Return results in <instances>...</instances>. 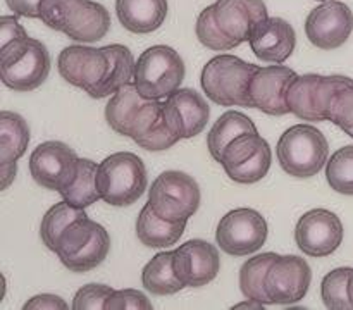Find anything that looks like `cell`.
Masks as SVG:
<instances>
[{
    "label": "cell",
    "instance_id": "cell-23",
    "mask_svg": "<svg viewBox=\"0 0 353 310\" xmlns=\"http://www.w3.org/2000/svg\"><path fill=\"white\" fill-rule=\"evenodd\" d=\"M116 12L124 30L147 34L159 30L168 17V0H116Z\"/></svg>",
    "mask_w": 353,
    "mask_h": 310
},
{
    "label": "cell",
    "instance_id": "cell-20",
    "mask_svg": "<svg viewBox=\"0 0 353 310\" xmlns=\"http://www.w3.org/2000/svg\"><path fill=\"white\" fill-rule=\"evenodd\" d=\"M168 126L181 140L193 138L205 130L210 117L207 100L193 88H179L162 103Z\"/></svg>",
    "mask_w": 353,
    "mask_h": 310
},
{
    "label": "cell",
    "instance_id": "cell-10",
    "mask_svg": "<svg viewBox=\"0 0 353 310\" xmlns=\"http://www.w3.org/2000/svg\"><path fill=\"white\" fill-rule=\"evenodd\" d=\"M200 186L190 174L165 171L148 188V203L159 217L169 223H188L200 207Z\"/></svg>",
    "mask_w": 353,
    "mask_h": 310
},
{
    "label": "cell",
    "instance_id": "cell-39",
    "mask_svg": "<svg viewBox=\"0 0 353 310\" xmlns=\"http://www.w3.org/2000/svg\"><path fill=\"white\" fill-rule=\"evenodd\" d=\"M24 310H68L69 305L57 295H50V293H41V295H34L33 298L28 300L23 305Z\"/></svg>",
    "mask_w": 353,
    "mask_h": 310
},
{
    "label": "cell",
    "instance_id": "cell-43",
    "mask_svg": "<svg viewBox=\"0 0 353 310\" xmlns=\"http://www.w3.org/2000/svg\"><path fill=\"white\" fill-rule=\"evenodd\" d=\"M348 295H350V302L353 305V272H352V278H350V285H348Z\"/></svg>",
    "mask_w": 353,
    "mask_h": 310
},
{
    "label": "cell",
    "instance_id": "cell-37",
    "mask_svg": "<svg viewBox=\"0 0 353 310\" xmlns=\"http://www.w3.org/2000/svg\"><path fill=\"white\" fill-rule=\"evenodd\" d=\"M105 310H152V302L138 289H114Z\"/></svg>",
    "mask_w": 353,
    "mask_h": 310
},
{
    "label": "cell",
    "instance_id": "cell-32",
    "mask_svg": "<svg viewBox=\"0 0 353 310\" xmlns=\"http://www.w3.org/2000/svg\"><path fill=\"white\" fill-rule=\"evenodd\" d=\"M352 267H336L324 276L321 282V298L331 310H352L353 305L348 295Z\"/></svg>",
    "mask_w": 353,
    "mask_h": 310
},
{
    "label": "cell",
    "instance_id": "cell-8",
    "mask_svg": "<svg viewBox=\"0 0 353 310\" xmlns=\"http://www.w3.org/2000/svg\"><path fill=\"white\" fill-rule=\"evenodd\" d=\"M185 76L181 55L168 45H154L138 57L133 83L145 99L161 100L181 88Z\"/></svg>",
    "mask_w": 353,
    "mask_h": 310
},
{
    "label": "cell",
    "instance_id": "cell-36",
    "mask_svg": "<svg viewBox=\"0 0 353 310\" xmlns=\"http://www.w3.org/2000/svg\"><path fill=\"white\" fill-rule=\"evenodd\" d=\"M330 121L353 138V83L336 95Z\"/></svg>",
    "mask_w": 353,
    "mask_h": 310
},
{
    "label": "cell",
    "instance_id": "cell-4",
    "mask_svg": "<svg viewBox=\"0 0 353 310\" xmlns=\"http://www.w3.org/2000/svg\"><path fill=\"white\" fill-rule=\"evenodd\" d=\"M257 69L236 55L221 54L203 65L200 83L207 99L217 105L250 107L248 85Z\"/></svg>",
    "mask_w": 353,
    "mask_h": 310
},
{
    "label": "cell",
    "instance_id": "cell-11",
    "mask_svg": "<svg viewBox=\"0 0 353 310\" xmlns=\"http://www.w3.org/2000/svg\"><path fill=\"white\" fill-rule=\"evenodd\" d=\"M219 164L231 181L254 185L264 179L271 169V145L259 133L240 134L224 148Z\"/></svg>",
    "mask_w": 353,
    "mask_h": 310
},
{
    "label": "cell",
    "instance_id": "cell-35",
    "mask_svg": "<svg viewBox=\"0 0 353 310\" xmlns=\"http://www.w3.org/2000/svg\"><path fill=\"white\" fill-rule=\"evenodd\" d=\"M114 289L107 285H86L76 291L74 298H72V309L74 310H97L103 309L105 310L107 300Z\"/></svg>",
    "mask_w": 353,
    "mask_h": 310
},
{
    "label": "cell",
    "instance_id": "cell-7",
    "mask_svg": "<svg viewBox=\"0 0 353 310\" xmlns=\"http://www.w3.org/2000/svg\"><path fill=\"white\" fill-rule=\"evenodd\" d=\"M2 83L14 92H33L50 74V54L40 40L23 37L0 48Z\"/></svg>",
    "mask_w": 353,
    "mask_h": 310
},
{
    "label": "cell",
    "instance_id": "cell-33",
    "mask_svg": "<svg viewBox=\"0 0 353 310\" xmlns=\"http://www.w3.org/2000/svg\"><path fill=\"white\" fill-rule=\"evenodd\" d=\"M326 179L334 192L353 196V145L341 147L327 158Z\"/></svg>",
    "mask_w": 353,
    "mask_h": 310
},
{
    "label": "cell",
    "instance_id": "cell-1",
    "mask_svg": "<svg viewBox=\"0 0 353 310\" xmlns=\"http://www.w3.org/2000/svg\"><path fill=\"white\" fill-rule=\"evenodd\" d=\"M162 103L161 100L145 99L134 83H128L110 96L105 105V121L110 130L130 136L145 150H168L181 138L165 123Z\"/></svg>",
    "mask_w": 353,
    "mask_h": 310
},
{
    "label": "cell",
    "instance_id": "cell-34",
    "mask_svg": "<svg viewBox=\"0 0 353 310\" xmlns=\"http://www.w3.org/2000/svg\"><path fill=\"white\" fill-rule=\"evenodd\" d=\"M195 33L200 43L214 52L231 50V48L238 47L236 41L231 40V38L224 33L223 28L217 24L216 14H214V3L212 6L205 7V9L200 12L195 24Z\"/></svg>",
    "mask_w": 353,
    "mask_h": 310
},
{
    "label": "cell",
    "instance_id": "cell-44",
    "mask_svg": "<svg viewBox=\"0 0 353 310\" xmlns=\"http://www.w3.org/2000/svg\"><path fill=\"white\" fill-rule=\"evenodd\" d=\"M319 2H330V0H319Z\"/></svg>",
    "mask_w": 353,
    "mask_h": 310
},
{
    "label": "cell",
    "instance_id": "cell-13",
    "mask_svg": "<svg viewBox=\"0 0 353 310\" xmlns=\"http://www.w3.org/2000/svg\"><path fill=\"white\" fill-rule=\"evenodd\" d=\"M343 224L327 209H312L303 214L295 227L296 247L309 257H327L343 241Z\"/></svg>",
    "mask_w": 353,
    "mask_h": 310
},
{
    "label": "cell",
    "instance_id": "cell-41",
    "mask_svg": "<svg viewBox=\"0 0 353 310\" xmlns=\"http://www.w3.org/2000/svg\"><path fill=\"white\" fill-rule=\"evenodd\" d=\"M17 172V162H12V164H3L2 165V189H7L16 179Z\"/></svg>",
    "mask_w": 353,
    "mask_h": 310
},
{
    "label": "cell",
    "instance_id": "cell-28",
    "mask_svg": "<svg viewBox=\"0 0 353 310\" xmlns=\"http://www.w3.org/2000/svg\"><path fill=\"white\" fill-rule=\"evenodd\" d=\"M172 255H174L172 251H161L152 257V260H148L141 271V282L152 295H176L186 288L176 276L172 267Z\"/></svg>",
    "mask_w": 353,
    "mask_h": 310
},
{
    "label": "cell",
    "instance_id": "cell-29",
    "mask_svg": "<svg viewBox=\"0 0 353 310\" xmlns=\"http://www.w3.org/2000/svg\"><path fill=\"white\" fill-rule=\"evenodd\" d=\"M97 172L99 165L90 158H78L76 172L69 185L61 192V196L71 205L86 209L100 198L99 186H97Z\"/></svg>",
    "mask_w": 353,
    "mask_h": 310
},
{
    "label": "cell",
    "instance_id": "cell-40",
    "mask_svg": "<svg viewBox=\"0 0 353 310\" xmlns=\"http://www.w3.org/2000/svg\"><path fill=\"white\" fill-rule=\"evenodd\" d=\"M9 9L21 17H30L38 19L40 17V3L41 0H6Z\"/></svg>",
    "mask_w": 353,
    "mask_h": 310
},
{
    "label": "cell",
    "instance_id": "cell-14",
    "mask_svg": "<svg viewBox=\"0 0 353 310\" xmlns=\"http://www.w3.org/2000/svg\"><path fill=\"white\" fill-rule=\"evenodd\" d=\"M78 155L62 141H45L30 155V174L41 188L61 193L72 179Z\"/></svg>",
    "mask_w": 353,
    "mask_h": 310
},
{
    "label": "cell",
    "instance_id": "cell-24",
    "mask_svg": "<svg viewBox=\"0 0 353 310\" xmlns=\"http://www.w3.org/2000/svg\"><path fill=\"white\" fill-rule=\"evenodd\" d=\"M185 227L186 223H169L159 217L147 203L137 219V238L148 248H168L178 243Z\"/></svg>",
    "mask_w": 353,
    "mask_h": 310
},
{
    "label": "cell",
    "instance_id": "cell-26",
    "mask_svg": "<svg viewBox=\"0 0 353 310\" xmlns=\"http://www.w3.org/2000/svg\"><path fill=\"white\" fill-rule=\"evenodd\" d=\"M30 143V127L23 116L10 110L0 112V161L3 164L17 162Z\"/></svg>",
    "mask_w": 353,
    "mask_h": 310
},
{
    "label": "cell",
    "instance_id": "cell-27",
    "mask_svg": "<svg viewBox=\"0 0 353 310\" xmlns=\"http://www.w3.org/2000/svg\"><path fill=\"white\" fill-rule=\"evenodd\" d=\"M245 133H257L255 124L248 119L245 114L236 110H228L219 119L214 123L207 134V147L214 161L221 162L224 154V148L231 143L236 136Z\"/></svg>",
    "mask_w": 353,
    "mask_h": 310
},
{
    "label": "cell",
    "instance_id": "cell-5",
    "mask_svg": "<svg viewBox=\"0 0 353 310\" xmlns=\"http://www.w3.org/2000/svg\"><path fill=\"white\" fill-rule=\"evenodd\" d=\"M279 165L295 178H312L330 158V143L323 131L310 124H295L281 134L276 147Z\"/></svg>",
    "mask_w": 353,
    "mask_h": 310
},
{
    "label": "cell",
    "instance_id": "cell-30",
    "mask_svg": "<svg viewBox=\"0 0 353 310\" xmlns=\"http://www.w3.org/2000/svg\"><path fill=\"white\" fill-rule=\"evenodd\" d=\"M276 258H278V255L272 254V251H265V254H259L248 258L241 265L240 289L248 300H257L264 305H272L268 289H265V278H268L269 269Z\"/></svg>",
    "mask_w": 353,
    "mask_h": 310
},
{
    "label": "cell",
    "instance_id": "cell-9",
    "mask_svg": "<svg viewBox=\"0 0 353 310\" xmlns=\"http://www.w3.org/2000/svg\"><path fill=\"white\" fill-rule=\"evenodd\" d=\"M353 79L348 76L303 74L296 76L286 95L290 112L303 121H330L334 99Z\"/></svg>",
    "mask_w": 353,
    "mask_h": 310
},
{
    "label": "cell",
    "instance_id": "cell-12",
    "mask_svg": "<svg viewBox=\"0 0 353 310\" xmlns=\"http://www.w3.org/2000/svg\"><path fill=\"white\" fill-rule=\"evenodd\" d=\"M269 234L268 220L261 212L248 207L230 210L219 220L216 241L221 250L233 257L252 255L262 248Z\"/></svg>",
    "mask_w": 353,
    "mask_h": 310
},
{
    "label": "cell",
    "instance_id": "cell-3",
    "mask_svg": "<svg viewBox=\"0 0 353 310\" xmlns=\"http://www.w3.org/2000/svg\"><path fill=\"white\" fill-rule=\"evenodd\" d=\"M147 185V167L133 152H116L99 164L97 186L100 198L109 205H133L143 195Z\"/></svg>",
    "mask_w": 353,
    "mask_h": 310
},
{
    "label": "cell",
    "instance_id": "cell-31",
    "mask_svg": "<svg viewBox=\"0 0 353 310\" xmlns=\"http://www.w3.org/2000/svg\"><path fill=\"white\" fill-rule=\"evenodd\" d=\"M86 217L85 209H79V207L71 205L69 202H59L54 207L45 212L43 219L40 224V238L41 243L48 248V250L55 251L59 243V238L64 233L65 227L69 224H72L74 220L83 219Z\"/></svg>",
    "mask_w": 353,
    "mask_h": 310
},
{
    "label": "cell",
    "instance_id": "cell-16",
    "mask_svg": "<svg viewBox=\"0 0 353 310\" xmlns=\"http://www.w3.org/2000/svg\"><path fill=\"white\" fill-rule=\"evenodd\" d=\"M312 282V269L303 257L278 255L265 278V289L271 303L292 305L307 295Z\"/></svg>",
    "mask_w": 353,
    "mask_h": 310
},
{
    "label": "cell",
    "instance_id": "cell-38",
    "mask_svg": "<svg viewBox=\"0 0 353 310\" xmlns=\"http://www.w3.org/2000/svg\"><path fill=\"white\" fill-rule=\"evenodd\" d=\"M23 37H28V33L16 16L0 17V48Z\"/></svg>",
    "mask_w": 353,
    "mask_h": 310
},
{
    "label": "cell",
    "instance_id": "cell-18",
    "mask_svg": "<svg viewBox=\"0 0 353 310\" xmlns=\"http://www.w3.org/2000/svg\"><path fill=\"white\" fill-rule=\"evenodd\" d=\"M57 69L64 81L90 93L105 78L109 71V57L103 47L69 45L59 54Z\"/></svg>",
    "mask_w": 353,
    "mask_h": 310
},
{
    "label": "cell",
    "instance_id": "cell-2",
    "mask_svg": "<svg viewBox=\"0 0 353 310\" xmlns=\"http://www.w3.org/2000/svg\"><path fill=\"white\" fill-rule=\"evenodd\" d=\"M38 19L81 43L102 40L110 30L109 10L92 0H41Z\"/></svg>",
    "mask_w": 353,
    "mask_h": 310
},
{
    "label": "cell",
    "instance_id": "cell-21",
    "mask_svg": "<svg viewBox=\"0 0 353 310\" xmlns=\"http://www.w3.org/2000/svg\"><path fill=\"white\" fill-rule=\"evenodd\" d=\"M248 43L257 59L283 64L296 47L295 28L283 17H268L254 28Z\"/></svg>",
    "mask_w": 353,
    "mask_h": 310
},
{
    "label": "cell",
    "instance_id": "cell-17",
    "mask_svg": "<svg viewBox=\"0 0 353 310\" xmlns=\"http://www.w3.org/2000/svg\"><path fill=\"white\" fill-rule=\"evenodd\" d=\"M296 76L299 74L293 69L281 64L259 68L248 85L250 107L262 110L268 116H286L290 112L286 95Z\"/></svg>",
    "mask_w": 353,
    "mask_h": 310
},
{
    "label": "cell",
    "instance_id": "cell-15",
    "mask_svg": "<svg viewBox=\"0 0 353 310\" xmlns=\"http://www.w3.org/2000/svg\"><path fill=\"white\" fill-rule=\"evenodd\" d=\"M353 31V12L338 0L323 2L310 10L305 19V34L314 47L321 50H336L347 43Z\"/></svg>",
    "mask_w": 353,
    "mask_h": 310
},
{
    "label": "cell",
    "instance_id": "cell-6",
    "mask_svg": "<svg viewBox=\"0 0 353 310\" xmlns=\"http://www.w3.org/2000/svg\"><path fill=\"white\" fill-rule=\"evenodd\" d=\"M109 250L110 236L107 229L86 216L65 227L59 238L55 254L69 271L88 272L105 260Z\"/></svg>",
    "mask_w": 353,
    "mask_h": 310
},
{
    "label": "cell",
    "instance_id": "cell-25",
    "mask_svg": "<svg viewBox=\"0 0 353 310\" xmlns=\"http://www.w3.org/2000/svg\"><path fill=\"white\" fill-rule=\"evenodd\" d=\"M103 50H105L107 57H109V71H107L102 83L88 93L92 99L97 100L114 95L121 86L128 85V83H133L134 65H137L133 54L124 45H107V47H103Z\"/></svg>",
    "mask_w": 353,
    "mask_h": 310
},
{
    "label": "cell",
    "instance_id": "cell-19",
    "mask_svg": "<svg viewBox=\"0 0 353 310\" xmlns=\"http://www.w3.org/2000/svg\"><path fill=\"white\" fill-rule=\"evenodd\" d=\"M172 267L186 288H200L217 278L219 250L205 240H190L172 251Z\"/></svg>",
    "mask_w": 353,
    "mask_h": 310
},
{
    "label": "cell",
    "instance_id": "cell-22",
    "mask_svg": "<svg viewBox=\"0 0 353 310\" xmlns=\"http://www.w3.org/2000/svg\"><path fill=\"white\" fill-rule=\"evenodd\" d=\"M214 14L217 24L236 45L248 41L254 28L269 17L262 0H216Z\"/></svg>",
    "mask_w": 353,
    "mask_h": 310
},
{
    "label": "cell",
    "instance_id": "cell-42",
    "mask_svg": "<svg viewBox=\"0 0 353 310\" xmlns=\"http://www.w3.org/2000/svg\"><path fill=\"white\" fill-rule=\"evenodd\" d=\"M264 303L257 302V300H250V302H243L234 305V309H264Z\"/></svg>",
    "mask_w": 353,
    "mask_h": 310
}]
</instances>
